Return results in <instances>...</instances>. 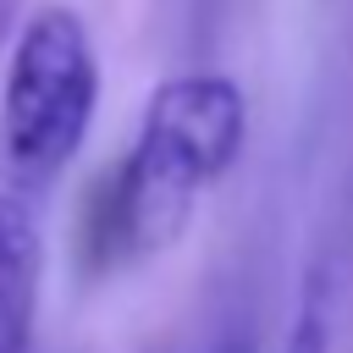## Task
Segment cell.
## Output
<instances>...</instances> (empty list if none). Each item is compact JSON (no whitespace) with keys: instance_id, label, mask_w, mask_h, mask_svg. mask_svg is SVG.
Instances as JSON below:
<instances>
[{"instance_id":"obj_1","label":"cell","mask_w":353,"mask_h":353,"mask_svg":"<svg viewBox=\"0 0 353 353\" xmlns=\"http://www.w3.org/2000/svg\"><path fill=\"white\" fill-rule=\"evenodd\" d=\"M248 143V94L226 72H171L127 143V154L94 188L83 221V259L94 270H127L160 259L204 193L237 165Z\"/></svg>"},{"instance_id":"obj_2","label":"cell","mask_w":353,"mask_h":353,"mask_svg":"<svg viewBox=\"0 0 353 353\" xmlns=\"http://www.w3.org/2000/svg\"><path fill=\"white\" fill-rule=\"evenodd\" d=\"M99 110V55L88 22L44 0L22 17L0 72V165L44 193L88 143Z\"/></svg>"},{"instance_id":"obj_3","label":"cell","mask_w":353,"mask_h":353,"mask_svg":"<svg viewBox=\"0 0 353 353\" xmlns=\"http://www.w3.org/2000/svg\"><path fill=\"white\" fill-rule=\"evenodd\" d=\"M353 347V199L336 204L303 259L281 353H347Z\"/></svg>"},{"instance_id":"obj_4","label":"cell","mask_w":353,"mask_h":353,"mask_svg":"<svg viewBox=\"0 0 353 353\" xmlns=\"http://www.w3.org/2000/svg\"><path fill=\"white\" fill-rule=\"evenodd\" d=\"M39 292H44L39 193L0 165V353H33Z\"/></svg>"},{"instance_id":"obj_5","label":"cell","mask_w":353,"mask_h":353,"mask_svg":"<svg viewBox=\"0 0 353 353\" xmlns=\"http://www.w3.org/2000/svg\"><path fill=\"white\" fill-rule=\"evenodd\" d=\"M204 353H254V336H248V331H237V325H226Z\"/></svg>"}]
</instances>
